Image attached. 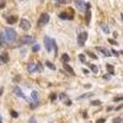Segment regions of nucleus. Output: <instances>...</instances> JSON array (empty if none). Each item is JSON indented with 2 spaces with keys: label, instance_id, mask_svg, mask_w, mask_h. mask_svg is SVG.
<instances>
[{
  "label": "nucleus",
  "instance_id": "obj_28",
  "mask_svg": "<svg viewBox=\"0 0 123 123\" xmlns=\"http://www.w3.org/2000/svg\"><path fill=\"white\" fill-rule=\"evenodd\" d=\"M121 121H122L121 117H116V118H113V123H119Z\"/></svg>",
  "mask_w": 123,
  "mask_h": 123
},
{
  "label": "nucleus",
  "instance_id": "obj_31",
  "mask_svg": "<svg viewBox=\"0 0 123 123\" xmlns=\"http://www.w3.org/2000/svg\"><path fill=\"white\" fill-rule=\"evenodd\" d=\"M89 55H90V57H91L92 59H95V60H97V57H96V55H95L94 53H89Z\"/></svg>",
  "mask_w": 123,
  "mask_h": 123
},
{
  "label": "nucleus",
  "instance_id": "obj_15",
  "mask_svg": "<svg viewBox=\"0 0 123 123\" xmlns=\"http://www.w3.org/2000/svg\"><path fill=\"white\" fill-rule=\"evenodd\" d=\"M6 43H7V39L5 32H0V44H6Z\"/></svg>",
  "mask_w": 123,
  "mask_h": 123
},
{
  "label": "nucleus",
  "instance_id": "obj_26",
  "mask_svg": "<svg viewBox=\"0 0 123 123\" xmlns=\"http://www.w3.org/2000/svg\"><path fill=\"white\" fill-rule=\"evenodd\" d=\"M11 116H12L14 118H17V117H18V113H17V112H16V111H14V110H11Z\"/></svg>",
  "mask_w": 123,
  "mask_h": 123
},
{
  "label": "nucleus",
  "instance_id": "obj_13",
  "mask_svg": "<svg viewBox=\"0 0 123 123\" xmlns=\"http://www.w3.org/2000/svg\"><path fill=\"white\" fill-rule=\"evenodd\" d=\"M14 92H15V94H16V95H17L18 97H22V98H26V96L24 95V92H22L21 90H20V87H17V86H16V87L14 89Z\"/></svg>",
  "mask_w": 123,
  "mask_h": 123
},
{
  "label": "nucleus",
  "instance_id": "obj_34",
  "mask_svg": "<svg viewBox=\"0 0 123 123\" xmlns=\"http://www.w3.org/2000/svg\"><path fill=\"white\" fill-rule=\"evenodd\" d=\"M108 42H110L111 44H116V41H113V39H111V38H108Z\"/></svg>",
  "mask_w": 123,
  "mask_h": 123
},
{
  "label": "nucleus",
  "instance_id": "obj_3",
  "mask_svg": "<svg viewBox=\"0 0 123 123\" xmlns=\"http://www.w3.org/2000/svg\"><path fill=\"white\" fill-rule=\"evenodd\" d=\"M86 39H87V32L84 31V32L79 33V36H78V43H79V46H85Z\"/></svg>",
  "mask_w": 123,
  "mask_h": 123
},
{
  "label": "nucleus",
  "instance_id": "obj_7",
  "mask_svg": "<svg viewBox=\"0 0 123 123\" xmlns=\"http://www.w3.org/2000/svg\"><path fill=\"white\" fill-rule=\"evenodd\" d=\"M52 39H50L49 37H44V47H46V49H47V52H50L52 50Z\"/></svg>",
  "mask_w": 123,
  "mask_h": 123
},
{
  "label": "nucleus",
  "instance_id": "obj_20",
  "mask_svg": "<svg viewBox=\"0 0 123 123\" xmlns=\"http://www.w3.org/2000/svg\"><path fill=\"white\" fill-rule=\"evenodd\" d=\"M89 67H90V69L94 71L95 74H97V71H98V69H97V67L96 65H94V64H89Z\"/></svg>",
  "mask_w": 123,
  "mask_h": 123
},
{
  "label": "nucleus",
  "instance_id": "obj_14",
  "mask_svg": "<svg viewBox=\"0 0 123 123\" xmlns=\"http://www.w3.org/2000/svg\"><path fill=\"white\" fill-rule=\"evenodd\" d=\"M28 71H30V73H33V71H38V67H37V64L31 63V64L28 65Z\"/></svg>",
  "mask_w": 123,
  "mask_h": 123
},
{
  "label": "nucleus",
  "instance_id": "obj_5",
  "mask_svg": "<svg viewBox=\"0 0 123 123\" xmlns=\"http://www.w3.org/2000/svg\"><path fill=\"white\" fill-rule=\"evenodd\" d=\"M74 4L76 5V7H78L79 10H81V11H83V10H86V4H87V3H85L84 0H75Z\"/></svg>",
  "mask_w": 123,
  "mask_h": 123
},
{
  "label": "nucleus",
  "instance_id": "obj_37",
  "mask_svg": "<svg viewBox=\"0 0 123 123\" xmlns=\"http://www.w3.org/2000/svg\"><path fill=\"white\" fill-rule=\"evenodd\" d=\"M1 92H3V89H0V95H1Z\"/></svg>",
  "mask_w": 123,
  "mask_h": 123
},
{
  "label": "nucleus",
  "instance_id": "obj_25",
  "mask_svg": "<svg viewBox=\"0 0 123 123\" xmlns=\"http://www.w3.org/2000/svg\"><path fill=\"white\" fill-rule=\"evenodd\" d=\"M79 59L83 62V63H85V62H86V57H85V54H80V55H79Z\"/></svg>",
  "mask_w": 123,
  "mask_h": 123
},
{
  "label": "nucleus",
  "instance_id": "obj_12",
  "mask_svg": "<svg viewBox=\"0 0 123 123\" xmlns=\"http://www.w3.org/2000/svg\"><path fill=\"white\" fill-rule=\"evenodd\" d=\"M63 67H64V69H65V70L68 71L69 74H71V75H75V73H74L73 68H71V67H70V65H69L68 63H64V64H63Z\"/></svg>",
  "mask_w": 123,
  "mask_h": 123
},
{
  "label": "nucleus",
  "instance_id": "obj_38",
  "mask_svg": "<svg viewBox=\"0 0 123 123\" xmlns=\"http://www.w3.org/2000/svg\"><path fill=\"white\" fill-rule=\"evenodd\" d=\"M0 123H3V121H1V116H0Z\"/></svg>",
  "mask_w": 123,
  "mask_h": 123
},
{
  "label": "nucleus",
  "instance_id": "obj_30",
  "mask_svg": "<svg viewBox=\"0 0 123 123\" xmlns=\"http://www.w3.org/2000/svg\"><path fill=\"white\" fill-rule=\"evenodd\" d=\"M37 67H38V71H42L43 70V67H42V64H41V63H38Z\"/></svg>",
  "mask_w": 123,
  "mask_h": 123
},
{
  "label": "nucleus",
  "instance_id": "obj_19",
  "mask_svg": "<svg viewBox=\"0 0 123 123\" xmlns=\"http://www.w3.org/2000/svg\"><path fill=\"white\" fill-rule=\"evenodd\" d=\"M31 97H32L36 102L38 101V92L37 91H32V94H31Z\"/></svg>",
  "mask_w": 123,
  "mask_h": 123
},
{
  "label": "nucleus",
  "instance_id": "obj_24",
  "mask_svg": "<svg viewBox=\"0 0 123 123\" xmlns=\"http://www.w3.org/2000/svg\"><path fill=\"white\" fill-rule=\"evenodd\" d=\"M39 50V44H33L32 46V52H38Z\"/></svg>",
  "mask_w": 123,
  "mask_h": 123
},
{
  "label": "nucleus",
  "instance_id": "obj_32",
  "mask_svg": "<svg viewBox=\"0 0 123 123\" xmlns=\"http://www.w3.org/2000/svg\"><path fill=\"white\" fill-rule=\"evenodd\" d=\"M111 52H112V53H113V54H115L116 57H118V55L121 54V53H118V52H117V50H115V49H112V50H111Z\"/></svg>",
  "mask_w": 123,
  "mask_h": 123
},
{
  "label": "nucleus",
  "instance_id": "obj_40",
  "mask_svg": "<svg viewBox=\"0 0 123 123\" xmlns=\"http://www.w3.org/2000/svg\"><path fill=\"white\" fill-rule=\"evenodd\" d=\"M41 1H43V0H41Z\"/></svg>",
  "mask_w": 123,
  "mask_h": 123
},
{
  "label": "nucleus",
  "instance_id": "obj_10",
  "mask_svg": "<svg viewBox=\"0 0 123 123\" xmlns=\"http://www.w3.org/2000/svg\"><path fill=\"white\" fill-rule=\"evenodd\" d=\"M59 98H60L62 101H65V105H68V106L71 105V101L68 98V96H67L65 94H60V95H59Z\"/></svg>",
  "mask_w": 123,
  "mask_h": 123
},
{
  "label": "nucleus",
  "instance_id": "obj_4",
  "mask_svg": "<svg viewBox=\"0 0 123 123\" xmlns=\"http://www.w3.org/2000/svg\"><path fill=\"white\" fill-rule=\"evenodd\" d=\"M20 27H21L24 31H28L31 28V22L26 18H22V20H20Z\"/></svg>",
  "mask_w": 123,
  "mask_h": 123
},
{
  "label": "nucleus",
  "instance_id": "obj_17",
  "mask_svg": "<svg viewBox=\"0 0 123 123\" xmlns=\"http://www.w3.org/2000/svg\"><path fill=\"white\" fill-rule=\"evenodd\" d=\"M62 60H63L64 63H68V62L70 60V57H69L67 53H64V54H62Z\"/></svg>",
  "mask_w": 123,
  "mask_h": 123
},
{
  "label": "nucleus",
  "instance_id": "obj_33",
  "mask_svg": "<svg viewBox=\"0 0 123 123\" xmlns=\"http://www.w3.org/2000/svg\"><path fill=\"white\" fill-rule=\"evenodd\" d=\"M102 28H104V31H105V32H108V27H107L106 25H102Z\"/></svg>",
  "mask_w": 123,
  "mask_h": 123
},
{
  "label": "nucleus",
  "instance_id": "obj_23",
  "mask_svg": "<svg viewBox=\"0 0 123 123\" xmlns=\"http://www.w3.org/2000/svg\"><path fill=\"white\" fill-rule=\"evenodd\" d=\"M46 65H47L49 69H52V70H54V69H55V67H54L52 63H50V62H46Z\"/></svg>",
  "mask_w": 123,
  "mask_h": 123
},
{
  "label": "nucleus",
  "instance_id": "obj_1",
  "mask_svg": "<svg viewBox=\"0 0 123 123\" xmlns=\"http://www.w3.org/2000/svg\"><path fill=\"white\" fill-rule=\"evenodd\" d=\"M4 32H5V36H6V39H7V43L14 42V41L16 39V31L14 28L7 27V28H5Z\"/></svg>",
  "mask_w": 123,
  "mask_h": 123
},
{
  "label": "nucleus",
  "instance_id": "obj_16",
  "mask_svg": "<svg viewBox=\"0 0 123 123\" xmlns=\"http://www.w3.org/2000/svg\"><path fill=\"white\" fill-rule=\"evenodd\" d=\"M16 21H17V17H16V16H11V17H7V24H10V25L15 24Z\"/></svg>",
  "mask_w": 123,
  "mask_h": 123
},
{
  "label": "nucleus",
  "instance_id": "obj_21",
  "mask_svg": "<svg viewBox=\"0 0 123 123\" xmlns=\"http://www.w3.org/2000/svg\"><path fill=\"white\" fill-rule=\"evenodd\" d=\"M90 18H91V11L87 10L86 11V24H90Z\"/></svg>",
  "mask_w": 123,
  "mask_h": 123
},
{
  "label": "nucleus",
  "instance_id": "obj_8",
  "mask_svg": "<svg viewBox=\"0 0 123 123\" xmlns=\"http://www.w3.org/2000/svg\"><path fill=\"white\" fill-rule=\"evenodd\" d=\"M96 49L98 50V52H101L104 55H106V57H110V55H111V53H112L111 50H108V49H106V48H104V47H97Z\"/></svg>",
  "mask_w": 123,
  "mask_h": 123
},
{
  "label": "nucleus",
  "instance_id": "obj_35",
  "mask_svg": "<svg viewBox=\"0 0 123 123\" xmlns=\"http://www.w3.org/2000/svg\"><path fill=\"white\" fill-rule=\"evenodd\" d=\"M105 121H106L105 118H101V119H98V121H97L96 123H105Z\"/></svg>",
  "mask_w": 123,
  "mask_h": 123
},
{
  "label": "nucleus",
  "instance_id": "obj_29",
  "mask_svg": "<svg viewBox=\"0 0 123 123\" xmlns=\"http://www.w3.org/2000/svg\"><path fill=\"white\" fill-rule=\"evenodd\" d=\"M49 98H50V101H54V100L57 98V95H55V94H52V95H50V97H49Z\"/></svg>",
  "mask_w": 123,
  "mask_h": 123
},
{
  "label": "nucleus",
  "instance_id": "obj_6",
  "mask_svg": "<svg viewBox=\"0 0 123 123\" xmlns=\"http://www.w3.org/2000/svg\"><path fill=\"white\" fill-rule=\"evenodd\" d=\"M39 25H46V24H48L49 22V15L48 14H42L41 15V17H39Z\"/></svg>",
  "mask_w": 123,
  "mask_h": 123
},
{
  "label": "nucleus",
  "instance_id": "obj_22",
  "mask_svg": "<svg viewBox=\"0 0 123 123\" xmlns=\"http://www.w3.org/2000/svg\"><path fill=\"white\" fill-rule=\"evenodd\" d=\"M91 105H92V106H100V105H101V101L94 100V101H91Z\"/></svg>",
  "mask_w": 123,
  "mask_h": 123
},
{
  "label": "nucleus",
  "instance_id": "obj_11",
  "mask_svg": "<svg viewBox=\"0 0 123 123\" xmlns=\"http://www.w3.org/2000/svg\"><path fill=\"white\" fill-rule=\"evenodd\" d=\"M0 62H1V63H7V62H9V55H7L6 52L0 54Z\"/></svg>",
  "mask_w": 123,
  "mask_h": 123
},
{
  "label": "nucleus",
  "instance_id": "obj_2",
  "mask_svg": "<svg viewBox=\"0 0 123 123\" xmlns=\"http://www.w3.org/2000/svg\"><path fill=\"white\" fill-rule=\"evenodd\" d=\"M35 42V38L32 36H28V35H25L22 37H20V43L22 44H31Z\"/></svg>",
  "mask_w": 123,
  "mask_h": 123
},
{
  "label": "nucleus",
  "instance_id": "obj_27",
  "mask_svg": "<svg viewBox=\"0 0 123 123\" xmlns=\"http://www.w3.org/2000/svg\"><path fill=\"white\" fill-rule=\"evenodd\" d=\"M113 101H115V102H117V101H123V96H117V97L113 98Z\"/></svg>",
  "mask_w": 123,
  "mask_h": 123
},
{
  "label": "nucleus",
  "instance_id": "obj_9",
  "mask_svg": "<svg viewBox=\"0 0 123 123\" xmlns=\"http://www.w3.org/2000/svg\"><path fill=\"white\" fill-rule=\"evenodd\" d=\"M73 14H67V12H60L59 14V18H62V20H73Z\"/></svg>",
  "mask_w": 123,
  "mask_h": 123
},
{
  "label": "nucleus",
  "instance_id": "obj_39",
  "mask_svg": "<svg viewBox=\"0 0 123 123\" xmlns=\"http://www.w3.org/2000/svg\"><path fill=\"white\" fill-rule=\"evenodd\" d=\"M121 17H122V20H123V14H121Z\"/></svg>",
  "mask_w": 123,
  "mask_h": 123
},
{
  "label": "nucleus",
  "instance_id": "obj_36",
  "mask_svg": "<svg viewBox=\"0 0 123 123\" xmlns=\"http://www.w3.org/2000/svg\"><path fill=\"white\" fill-rule=\"evenodd\" d=\"M28 123H37V122H36V119H35V118H31Z\"/></svg>",
  "mask_w": 123,
  "mask_h": 123
},
{
  "label": "nucleus",
  "instance_id": "obj_18",
  "mask_svg": "<svg viewBox=\"0 0 123 123\" xmlns=\"http://www.w3.org/2000/svg\"><path fill=\"white\" fill-rule=\"evenodd\" d=\"M106 68H107V70H108V73H110V74H115V68H113V65L107 64Z\"/></svg>",
  "mask_w": 123,
  "mask_h": 123
}]
</instances>
